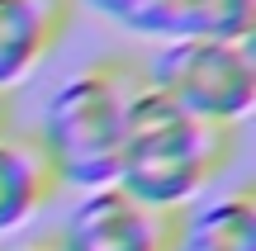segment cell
Segmentation results:
<instances>
[{
  "label": "cell",
  "mask_w": 256,
  "mask_h": 251,
  "mask_svg": "<svg viewBox=\"0 0 256 251\" xmlns=\"http://www.w3.org/2000/svg\"><path fill=\"white\" fill-rule=\"evenodd\" d=\"M232 157H238V128L194 119L142 81V90L128 104L114 185L152 209L185 214L204 199L209 185H218Z\"/></svg>",
  "instance_id": "6da1fadb"
},
{
  "label": "cell",
  "mask_w": 256,
  "mask_h": 251,
  "mask_svg": "<svg viewBox=\"0 0 256 251\" xmlns=\"http://www.w3.org/2000/svg\"><path fill=\"white\" fill-rule=\"evenodd\" d=\"M256 0H152L142 38L185 43V38H214V43H252Z\"/></svg>",
  "instance_id": "52a82bcc"
},
{
  "label": "cell",
  "mask_w": 256,
  "mask_h": 251,
  "mask_svg": "<svg viewBox=\"0 0 256 251\" xmlns=\"http://www.w3.org/2000/svg\"><path fill=\"white\" fill-rule=\"evenodd\" d=\"M180 233V214L152 209L142 199L124 195L119 185L90 190L66 214L57 251H171Z\"/></svg>",
  "instance_id": "277c9868"
},
{
  "label": "cell",
  "mask_w": 256,
  "mask_h": 251,
  "mask_svg": "<svg viewBox=\"0 0 256 251\" xmlns=\"http://www.w3.org/2000/svg\"><path fill=\"white\" fill-rule=\"evenodd\" d=\"M76 0H0V100L34 81L38 66L66 43Z\"/></svg>",
  "instance_id": "5b68a950"
},
{
  "label": "cell",
  "mask_w": 256,
  "mask_h": 251,
  "mask_svg": "<svg viewBox=\"0 0 256 251\" xmlns=\"http://www.w3.org/2000/svg\"><path fill=\"white\" fill-rule=\"evenodd\" d=\"M142 81L176 109L204 123L238 128L256 104V57L252 43L185 38V43H162V52L142 66Z\"/></svg>",
  "instance_id": "3957f363"
},
{
  "label": "cell",
  "mask_w": 256,
  "mask_h": 251,
  "mask_svg": "<svg viewBox=\"0 0 256 251\" xmlns=\"http://www.w3.org/2000/svg\"><path fill=\"white\" fill-rule=\"evenodd\" d=\"M10 251H57V237H34L24 247H10Z\"/></svg>",
  "instance_id": "30bf717a"
},
{
  "label": "cell",
  "mask_w": 256,
  "mask_h": 251,
  "mask_svg": "<svg viewBox=\"0 0 256 251\" xmlns=\"http://www.w3.org/2000/svg\"><path fill=\"white\" fill-rule=\"evenodd\" d=\"M0 133H10V100H0Z\"/></svg>",
  "instance_id": "8fae6325"
},
{
  "label": "cell",
  "mask_w": 256,
  "mask_h": 251,
  "mask_svg": "<svg viewBox=\"0 0 256 251\" xmlns=\"http://www.w3.org/2000/svg\"><path fill=\"white\" fill-rule=\"evenodd\" d=\"M57 176L48 166L34 133H0V237L19 233L28 218H38L57 195Z\"/></svg>",
  "instance_id": "8992f818"
},
{
  "label": "cell",
  "mask_w": 256,
  "mask_h": 251,
  "mask_svg": "<svg viewBox=\"0 0 256 251\" xmlns=\"http://www.w3.org/2000/svg\"><path fill=\"white\" fill-rule=\"evenodd\" d=\"M142 90V62L133 57H95L66 76L43 104L34 142L43 147L62 190H104L119 176V152L128 128V104Z\"/></svg>",
  "instance_id": "7a4b0ae2"
},
{
  "label": "cell",
  "mask_w": 256,
  "mask_h": 251,
  "mask_svg": "<svg viewBox=\"0 0 256 251\" xmlns=\"http://www.w3.org/2000/svg\"><path fill=\"white\" fill-rule=\"evenodd\" d=\"M76 5H86V9H95V14L114 19V24L128 28V33H138L142 19H147V9H152V0H76Z\"/></svg>",
  "instance_id": "9c48e42d"
},
{
  "label": "cell",
  "mask_w": 256,
  "mask_h": 251,
  "mask_svg": "<svg viewBox=\"0 0 256 251\" xmlns=\"http://www.w3.org/2000/svg\"><path fill=\"white\" fill-rule=\"evenodd\" d=\"M171 251H256V199L247 190H232L190 204Z\"/></svg>",
  "instance_id": "ba28073f"
}]
</instances>
